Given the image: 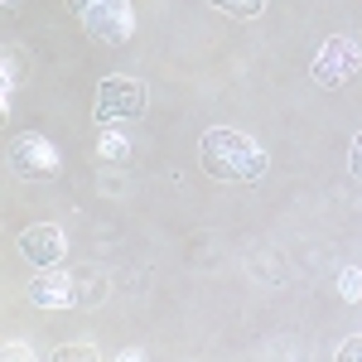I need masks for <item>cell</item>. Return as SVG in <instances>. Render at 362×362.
Here are the masks:
<instances>
[{
    "label": "cell",
    "mask_w": 362,
    "mask_h": 362,
    "mask_svg": "<svg viewBox=\"0 0 362 362\" xmlns=\"http://www.w3.org/2000/svg\"><path fill=\"white\" fill-rule=\"evenodd\" d=\"M198 165L208 169L213 179H232V184H256L266 174V155L261 145L242 131H227V126H213L198 140Z\"/></svg>",
    "instance_id": "cell-1"
},
{
    "label": "cell",
    "mask_w": 362,
    "mask_h": 362,
    "mask_svg": "<svg viewBox=\"0 0 362 362\" xmlns=\"http://www.w3.org/2000/svg\"><path fill=\"white\" fill-rule=\"evenodd\" d=\"M358 68H362V39L338 34V39H324V49H319V58H314L309 78H314L319 87H343Z\"/></svg>",
    "instance_id": "cell-2"
},
{
    "label": "cell",
    "mask_w": 362,
    "mask_h": 362,
    "mask_svg": "<svg viewBox=\"0 0 362 362\" xmlns=\"http://www.w3.org/2000/svg\"><path fill=\"white\" fill-rule=\"evenodd\" d=\"M145 116V83L136 78H102L97 87V121L116 126V121H136Z\"/></svg>",
    "instance_id": "cell-3"
},
{
    "label": "cell",
    "mask_w": 362,
    "mask_h": 362,
    "mask_svg": "<svg viewBox=\"0 0 362 362\" xmlns=\"http://www.w3.org/2000/svg\"><path fill=\"white\" fill-rule=\"evenodd\" d=\"M10 169L20 174V179H54L58 174V150L49 136H39V131H25V136L10 140Z\"/></svg>",
    "instance_id": "cell-4"
},
{
    "label": "cell",
    "mask_w": 362,
    "mask_h": 362,
    "mask_svg": "<svg viewBox=\"0 0 362 362\" xmlns=\"http://www.w3.org/2000/svg\"><path fill=\"white\" fill-rule=\"evenodd\" d=\"M83 25L92 29V39H102V44H126V39H131V25H136L131 0H92L83 10Z\"/></svg>",
    "instance_id": "cell-5"
},
{
    "label": "cell",
    "mask_w": 362,
    "mask_h": 362,
    "mask_svg": "<svg viewBox=\"0 0 362 362\" xmlns=\"http://www.w3.org/2000/svg\"><path fill=\"white\" fill-rule=\"evenodd\" d=\"M63 232L58 227H49V223H34V227H25L20 232V251H25V261L29 266H39V271H54L58 261H63Z\"/></svg>",
    "instance_id": "cell-6"
},
{
    "label": "cell",
    "mask_w": 362,
    "mask_h": 362,
    "mask_svg": "<svg viewBox=\"0 0 362 362\" xmlns=\"http://www.w3.org/2000/svg\"><path fill=\"white\" fill-rule=\"evenodd\" d=\"M29 300L34 305H73V285L63 271H44V276L29 285Z\"/></svg>",
    "instance_id": "cell-7"
},
{
    "label": "cell",
    "mask_w": 362,
    "mask_h": 362,
    "mask_svg": "<svg viewBox=\"0 0 362 362\" xmlns=\"http://www.w3.org/2000/svg\"><path fill=\"white\" fill-rule=\"evenodd\" d=\"M338 295H343V300H362V271L358 266H348V271L338 276Z\"/></svg>",
    "instance_id": "cell-8"
},
{
    "label": "cell",
    "mask_w": 362,
    "mask_h": 362,
    "mask_svg": "<svg viewBox=\"0 0 362 362\" xmlns=\"http://www.w3.org/2000/svg\"><path fill=\"white\" fill-rule=\"evenodd\" d=\"M227 15H242V20H251V15H261L266 10V0H218Z\"/></svg>",
    "instance_id": "cell-9"
},
{
    "label": "cell",
    "mask_w": 362,
    "mask_h": 362,
    "mask_svg": "<svg viewBox=\"0 0 362 362\" xmlns=\"http://www.w3.org/2000/svg\"><path fill=\"white\" fill-rule=\"evenodd\" d=\"M102 295V280H78L73 285V305H87V300H97Z\"/></svg>",
    "instance_id": "cell-10"
},
{
    "label": "cell",
    "mask_w": 362,
    "mask_h": 362,
    "mask_svg": "<svg viewBox=\"0 0 362 362\" xmlns=\"http://www.w3.org/2000/svg\"><path fill=\"white\" fill-rule=\"evenodd\" d=\"M338 362H362V334H353L343 348H338Z\"/></svg>",
    "instance_id": "cell-11"
},
{
    "label": "cell",
    "mask_w": 362,
    "mask_h": 362,
    "mask_svg": "<svg viewBox=\"0 0 362 362\" xmlns=\"http://www.w3.org/2000/svg\"><path fill=\"white\" fill-rule=\"evenodd\" d=\"M102 150H107V160H126V140H116V136L102 140Z\"/></svg>",
    "instance_id": "cell-12"
},
{
    "label": "cell",
    "mask_w": 362,
    "mask_h": 362,
    "mask_svg": "<svg viewBox=\"0 0 362 362\" xmlns=\"http://www.w3.org/2000/svg\"><path fill=\"white\" fill-rule=\"evenodd\" d=\"M348 169L362 179V131H358V140H353V160H348Z\"/></svg>",
    "instance_id": "cell-13"
},
{
    "label": "cell",
    "mask_w": 362,
    "mask_h": 362,
    "mask_svg": "<svg viewBox=\"0 0 362 362\" xmlns=\"http://www.w3.org/2000/svg\"><path fill=\"white\" fill-rule=\"evenodd\" d=\"M87 5H92V0H73V10H78V15H83V10H87Z\"/></svg>",
    "instance_id": "cell-14"
},
{
    "label": "cell",
    "mask_w": 362,
    "mask_h": 362,
    "mask_svg": "<svg viewBox=\"0 0 362 362\" xmlns=\"http://www.w3.org/2000/svg\"><path fill=\"white\" fill-rule=\"evenodd\" d=\"M5 5H15V0H5Z\"/></svg>",
    "instance_id": "cell-15"
}]
</instances>
